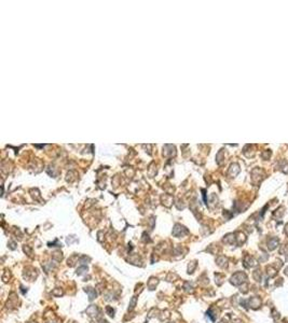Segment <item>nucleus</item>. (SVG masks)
Returning <instances> with one entry per match:
<instances>
[{"label":"nucleus","mask_w":288,"mask_h":323,"mask_svg":"<svg viewBox=\"0 0 288 323\" xmlns=\"http://www.w3.org/2000/svg\"><path fill=\"white\" fill-rule=\"evenodd\" d=\"M23 276L28 281H34L35 279L37 278V276H38V270L34 268V267H26L24 269Z\"/></svg>","instance_id":"f257e3e1"},{"label":"nucleus","mask_w":288,"mask_h":323,"mask_svg":"<svg viewBox=\"0 0 288 323\" xmlns=\"http://www.w3.org/2000/svg\"><path fill=\"white\" fill-rule=\"evenodd\" d=\"M245 279H246L245 274H243V273H236V274H234L232 276L231 283H233V284H235V285H239L245 281Z\"/></svg>","instance_id":"f03ea898"},{"label":"nucleus","mask_w":288,"mask_h":323,"mask_svg":"<svg viewBox=\"0 0 288 323\" xmlns=\"http://www.w3.org/2000/svg\"><path fill=\"white\" fill-rule=\"evenodd\" d=\"M85 312H87V315H89V317H91V318H96V317L99 315V309L96 305H91V306H89V307L87 308Z\"/></svg>","instance_id":"7ed1b4c3"},{"label":"nucleus","mask_w":288,"mask_h":323,"mask_svg":"<svg viewBox=\"0 0 288 323\" xmlns=\"http://www.w3.org/2000/svg\"><path fill=\"white\" fill-rule=\"evenodd\" d=\"M17 302H19V300H17L16 294L15 293H11V295L9 297L8 302H7V308H10V309L15 308L17 306Z\"/></svg>","instance_id":"20e7f679"},{"label":"nucleus","mask_w":288,"mask_h":323,"mask_svg":"<svg viewBox=\"0 0 288 323\" xmlns=\"http://www.w3.org/2000/svg\"><path fill=\"white\" fill-rule=\"evenodd\" d=\"M84 292L87 293V295H89V300H90V302L94 300L95 298H96V296H97L96 290H95L94 288H92V286H87V288H84Z\"/></svg>","instance_id":"39448f33"},{"label":"nucleus","mask_w":288,"mask_h":323,"mask_svg":"<svg viewBox=\"0 0 288 323\" xmlns=\"http://www.w3.org/2000/svg\"><path fill=\"white\" fill-rule=\"evenodd\" d=\"M188 233V231H187L186 228L183 227V226H181V225H175V228L174 231H173V235L176 236V237H179V236H182L183 234H187Z\"/></svg>","instance_id":"423d86ee"},{"label":"nucleus","mask_w":288,"mask_h":323,"mask_svg":"<svg viewBox=\"0 0 288 323\" xmlns=\"http://www.w3.org/2000/svg\"><path fill=\"white\" fill-rule=\"evenodd\" d=\"M159 284V279L156 277H150L149 278L148 282H147V286L150 291H153V290L156 288V285Z\"/></svg>","instance_id":"0eeeda50"},{"label":"nucleus","mask_w":288,"mask_h":323,"mask_svg":"<svg viewBox=\"0 0 288 323\" xmlns=\"http://www.w3.org/2000/svg\"><path fill=\"white\" fill-rule=\"evenodd\" d=\"M197 261H191V262L188 264V269H187V273H188L189 275L193 274V271L195 270V268H197Z\"/></svg>","instance_id":"6e6552de"},{"label":"nucleus","mask_w":288,"mask_h":323,"mask_svg":"<svg viewBox=\"0 0 288 323\" xmlns=\"http://www.w3.org/2000/svg\"><path fill=\"white\" fill-rule=\"evenodd\" d=\"M64 293L65 292H64V290L63 289H61V288H56V289H54L53 291L51 292V294L55 297H61V296L64 295Z\"/></svg>","instance_id":"1a4fd4ad"},{"label":"nucleus","mask_w":288,"mask_h":323,"mask_svg":"<svg viewBox=\"0 0 288 323\" xmlns=\"http://www.w3.org/2000/svg\"><path fill=\"white\" fill-rule=\"evenodd\" d=\"M76 263H78V255H72L71 258H68L67 261V265L70 267H73L76 265Z\"/></svg>","instance_id":"9d476101"},{"label":"nucleus","mask_w":288,"mask_h":323,"mask_svg":"<svg viewBox=\"0 0 288 323\" xmlns=\"http://www.w3.org/2000/svg\"><path fill=\"white\" fill-rule=\"evenodd\" d=\"M183 289H185V291H186L187 293H193V285H192V283H190V282H188V281L185 282Z\"/></svg>","instance_id":"9b49d317"},{"label":"nucleus","mask_w":288,"mask_h":323,"mask_svg":"<svg viewBox=\"0 0 288 323\" xmlns=\"http://www.w3.org/2000/svg\"><path fill=\"white\" fill-rule=\"evenodd\" d=\"M137 304V297L136 296H133L132 300H129V311H132L133 309L135 308V306H136Z\"/></svg>","instance_id":"f8f14e48"},{"label":"nucleus","mask_w":288,"mask_h":323,"mask_svg":"<svg viewBox=\"0 0 288 323\" xmlns=\"http://www.w3.org/2000/svg\"><path fill=\"white\" fill-rule=\"evenodd\" d=\"M52 258L56 261V262H61L62 260H63V253L62 252H60V251H57V252H54L53 253V256Z\"/></svg>","instance_id":"ddd939ff"},{"label":"nucleus","mask_w":288,"mask_h":323,"mask_svg":"<svg viewBox=\"0 0 288 323\" xmlns=\"http://www.w3.org/2000/svg\"><path fill=\"white\" fill-rule=\"evenodd\" d=\"M87 271V267L85 266V265H83V266L79 267V268L77 269V275H78V276H81V275L85 274Z\"/></svg>","instance_id":"4468645a"},{"label":"nucleus","mask_w":288,"mask_h":323,"mask_svg":"<svg viewBox=\"0 0 288 323\" xmlns=\"http://www.w3.org/2000/svg\"><path fill=\"white\" fill-rule=\"evenodd\" d=\"M42 266H43V268H44V270H46V273H49L50 270L53 269V268H54V266H52V265H51V264H49V263H44V264H43Z\"/></svg>","instance_id":"2eb2a0df"},{"label":"nucleus","mask_w":288,"mask_h":323,"mask_svg":"<svg viewBox=\"0 0 288 323\" xmlns=\"http://www.w3.org/2000/svg\"><path fill=\"white\" fill-rule=\"evenodd\" d=\"M106 311H107V313L110 315V317H112V318L114 317V308H111L110 306H107V307H106Z\"/></svg>","instance_id":"dca6fc26"},{"label":"nucleus","mask_w":288,"mask_h":323,"mask_svg":"<svg viewBox=\"0 0 288 323\" xmlns=\"http://www.w3.org/2000/svg\"><path fill=\"white\" fill-rule=\"evenodd\" d=\"M90 261V258H87V256H81V258L79 260V262L81 263V264H85L87 262H89Z\"/></svg>","instance_id":"f3484780"},{"label":"nucleus","mask_w":288,"mask_h":323,"mask_svg":"<svg viewBox=\"0 0 288 323\" xmlns=\"http://www.w3.org/2000/svg\"><path fill=\"white\" fill-rule=\"evenodd\" d=\"M24 251H25V252H27L29 256H31V250L28 247H27V246H25V247H24Z\"/></svg>","instance_id":"a211bd4d"},{"label":"nucleus","mask_w":288,"mask_h":323,"mask_svg":"<svg viewBox=\"0 0 288 323\" xmlns=\"http://www.w3.org/2000/svg\"><path fill=\"white\" fill-rule=\"evenodd\" d=\"M10 248H11L12 250H14V249H15V243H14V242H10Z\"/></svg>","instance_id":"6ab92c4d"},{"label":"nucleus","mask_w":288,"mask_h":323,"mask_svg":"<svg viewBox=\"0 0 288 323\" xmlns=\"http://www.w3.org/2000/svg\"><path fill=\"white\" fill-rule=\"evenodd\" d=\"M98 323H108V321L105 319H99L98 320Z\"/></svg>","instance_id":"aec40b11"},{"label":"nucleus","mask_w":288,"mask_h":323,"mask_svg":"<svg viewBox=\"0 0 288 323\" xmlns=\"http://www.w3.org/2000/svg\"><path fill=\"white\" fill-rule=\"evenodd\" d=\"M27 323H37V322H34V321H29V322H27Z\"/></svg>","instance_id":"412c9836"},{"label":"nucleus","mask_w":288,"mask_h":323,"mask_svg":"<svg viewBox=\"0 0 288 323\" xmlns=\"http://www.w3.org/2000/svg\"><path fill=\"white\" fill-rule=\"evenodd\" d=\"M219 323H224V321H220V322H219Z\"/></svg>","instance_id":"4be33fe9"},{"label":"nucleus","mask_w":288,"mask_h":323,"mask_svg":"<svg viewBox=\"0 0 288 323\" xmlns=\"http://www.w3.org/2000/svg\"><path fill=\"white\" fill-rule=\"evenodd\" d=\"M168 323H172V322H168Z\"/></svg>","instance_id":"5701e85b"}]
</instances>
